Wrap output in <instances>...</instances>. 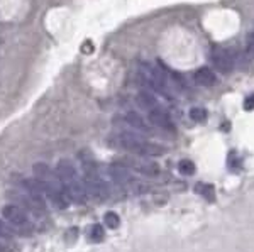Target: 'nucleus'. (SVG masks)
<instances>
[{"instance_id":"1","label":"nucleus","mask_w":254,"mask_h":252,"mask_svg":"<svg viewBox=\"0 0 254 252\" xmlns=\"http://www.w3.org/2000/svg\"><path fill=\"white\" fill-rule=\"evenodd\" d=\"M117 146H121L126 151H130L139 156H159L165 152L163 146L156 144V142L146 141L142 136H137L134 132H121L117 136Z\"/></svg>"},{"instance_id":"2","label":"nucleus","mask_w":254,"mask_h":252,"mask_svg":"<svg viewBox=\"0 0 254 252\" xmlns=\"http://www.w3.org/2000/svg\"><path fill=\"white\" fill-rule=\"evenodd\" d=\"M63 186H64V193H66V197L69 200H73L75 203L87 202V197H88L87 186H85V183H81L78 178L69 180V181H63Z\"/></svg>"},{"instance_id":"3","label":"nucleus","mask_w":254,"mask_h":252,"mask_svg":"<svg viewBox=\"0 0 254 252\" xmlns=\"http://www.w3.org/2000/svg\"><path fill=\"white\" fill-rule=\"evenodd\" d=\"M210 58H212V63H214V66L217 68V71L224 73V75H227V73L232 71V68H234V61H232V56L229 54L227 51L222 50V48H214L210 52Z\"/></svg>"},{"instance_id":"4","label":"nucleus","mask_w":254,"mask_h":252,"mask_svg":"<svg viewBox=\"0 0 254 252\" xmlns=\"http://www.w3.org/2000/svg\"><path fill=\"white\" fill-rule=\"evenodd\" d=\"M85 186H87V192L90 195H93L95 198L104 200V198L109 197L107 183L102 180V178H98L97 174H87V178H85Z\"/></svg>"},{"instance_id":"5","label":"nucleus","mask_w":254,"mask_h":252,"mask_svg":"<svg viewBox=\"0 0 254 252\" xmlns=\"http://www.w3.org/2000/svg\"><path fill=\"white\" fill-rule=\"evenodd\" d=\"M147 119L153 125H156L159 129H165V131H170V132H175V122L173 119L170 117V113L166 110H163L161 107L159 108H154L147 113Z\"/></svg>"},{"instance_id":"6","label":"nucleus","mask_w":254,"mask_h":252,"mask_svg":"<svg viewBox=\"0 0 254 252\" xmlns=\"http://www.w3.org/2000/svg\"><path fill=\"white\" fill-rule=\"evenodd\" d=\"M2 215L5 220H9L15 227H26L27 225V215L17 205H5L2 210Z\"/></svg>"},{"instance_id":"7","label":"nucleus","mask_w":254,"mask_h":252,"mask_svg":"<svg viewBox=\"0 0 254 252\" xmlns=\"http://www.w3.org/2000/svg\"><path fill=\"white\" fill-rule=\"evenodd\" d=\"M109 176L112 178L114 181L119 183V185H132L134 181V176L126 166L122 164H112L109 168Z\"/></svg>"},{"instance_id":"8","label":"nucleus","mask_w":254,"mask_h":252,"mask_svg":"<svg viewBox=\"0 0 254 252\" xmlns=\"http://www.w3.org/2000/svg\"><path fill=\"white\" fill-rule=\"evenodd\" d=\"M56 176L61 181H69V180H75L76 178V168L69 159H61L56 164Z\"/></svg>"},{"instance_id":"9","label":"nucleus","mask_w":254,"mask_h":252,"mask_svg":"<svg viewBox=\"0 0 254 252\" xmlns=\"http://www.w3.org/2000/svg\"><path fill=\"white\" fill-rule=\"evenodd\" d=\"M193 80H195V83L202 85V87H212V85H215L217 76L210 68L202 66L193 73Z\"/></svg>"},{"instance_id":"10","label":"nucleus","mask_w":254,"mask_h":252,"mask_svg":"<svg viewBox=\"0 0 254 252\" xmlns=\"http://www.w3.org/2000/svg\"><path fill=\"white\" fill-rule=\"evenodd\" d=\"M136 103L141 108L147 110V112H151V110H154V108L161 107V105H159V100L153 95V93H149V92H139L137 97H136Z\"/></svg>"},{"instance_id":"11","label":"nucleus","mask_w":254,"mask_h":252,"mask_svg":"<svg viewBox=\"0 0 254 252\" xmlns=\"http://www.w3.org/2000/svg\"><path fill=\"white\" fill-rule=\"evenodd\" d=\"M129 164L132 166L136 171L147 174V176H156L159 173V166L156 162H151V161H144V159H132L129 161Z\"/></svg>"},{"instance_id":"12","label":"nucleus","mask_w":254,"mask_h":252,"mask_svg":"<svg viewBox=\"0 0 254 252\" xmlns=\"http://www.w3.org/2000/svg\"><path fill=\"white\" fill-rule=\"evenodd\" d=\"M126 124H129L130 127L137 129V131H142V132H149V125L146 124L144 119L139 115L137 112H127L126 117H124Z\"/></svg>"},{"instance_id":"13","label":"nucleus","mask_w":254,"mask_h":252,"mask_svg":"<svg viewBox=\"0 0 254 252\" xmlns=\"http://www.w3.org/2000/svg\"><path fill=\"white\" fill-rule=\"evenodd\" d=\"M34 174L39 178V180H43V181H53V180H56V176L53 174V171L49 169V166L48 164H44V162H36L34 164Z\"/></svg>"},{"instance_id":"14","label":"nucleus","mask_w":254,"mask_h":252,"mask_svg":"<svg viewBox=\"0 0 254 252\" xmlns=\"http://www.w3.org/2000/svg\"><path fill=\"white\" fill-rule=\"evenodd\" d=\"M105 237V230L100 223H93L87 229V239L90 242H102Z\"/></svg>"},{"instance_id":"15","label":"nucleus","mask_w":254,"mask_h":252,"mask_svg":"<svg viewBox=\"0 0 254 252\" xmlns=\"http://www.w3.org/2000/svg\"><path fill=\"white\" fill-rule=\"evenodd\" d=\"M207 115L208 113L203 107H191L190 108V119L193 122H205Z\"/></svg>"},{"instance_id":"16","label":"nucleus","mask_w":254,"mask_h":252,"mask_svg":"<svg viewBox=\"0 0 254 252\" xmlns=\"http://www.w3.org/2000/svg\"><path fill=\"white\" fill-rule=\"evenodd\" d=\"M195 164L191 162L190 159H182L178 162V171L182 174H185V176H191V174L195 173Z\"/></svg>"},{"instance_id":"17","label":"nucleus","mask_w":254,"mask_h":252,"mask_svg":"<svg viewBox=\"0 0 254 252\" xmlns=\"http://www.w3.org/2000/svg\"><path fill=\"white\" fill-rule=\"evenodd\" d=\"M104 223L109 227V229H117L121 225V217L116 212H107L104 215Z\"/></svg>"},{"instance_id":"18","label":"nucleus","mask_w":254,"mask_h":252,"mask_svg":"<svg viewBox=\"0 0 254 252\" xmlns=\"http://www.w3.org/2000/svg\"><path fill=\"white\" fill-rule=\"evenodd\" d=\"M196 192L202 193V197L205 198V200L214 202L215 190H214V186H212V185H198V186H196Z\"/></svg>"},{"instance_id":"19","label":"nucleus","mask_w":254,"mask_h":252,"mask_svg":"<svg viewBox=\"0 0 254 252\" xmlns=\"http://www.w3.org/2000/svg\"><path fill=\"white\" fill-rule=\"evenodd\" d=\"M14 235H15V230L12 229V227L5 220H2V218H0V237H2V239H12Z\"/></svg>"},{"instance_id":"20","label":"nucleus","mask_w":254,"mask_h":252,"mask_svg":"<svg viewBox=\"0 0 254 252\" xmlns=\"http://www.w3.org/2000/svg\"><path fill=\"white\" fill-rule=\"evenodd\" d=\"M246 51H248L249 58L254 59V31L248 34V46H246Z\"/></svg>"},{"instance_id":"21","label":"nucleus","mask_w":254,"mask_h":252,"mask_svg":"<svg viewBox=\"0 0 254 252\" xmlns=\"http://www.w3.org/2000/svg\"><path fill=\"white\" fill-rule=\"evenodd\" d=\"M244 108L246 110H254V93L249 95L248 99L244 100Z\"/></svg>"},{"instance_id":"22","label":"nucleus","mask_w":254,"mask_h":252,"mask_svg":"<svg viewBox=\"0 0 254 252\" xmlns=\"http://www.w3.org/2000/svg\"><path fill=\"white\" fill-rule=\"evenodd\" d=\"M0 252H9V246H3V244H0Z\"/></svg>"}]
</instances>
